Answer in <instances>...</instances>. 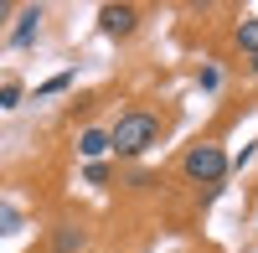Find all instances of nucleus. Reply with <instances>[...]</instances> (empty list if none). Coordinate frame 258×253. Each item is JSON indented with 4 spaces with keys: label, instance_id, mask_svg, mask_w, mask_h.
<instances>
[{
    "label": "nucleus",
    "instance_id": "f257e3e1",
    "mask_svg": "<svg viewBox=\"0 0 258 253\" xmlns=\"http://www.w3.org/2000/svg\"><path fill=\"white\" fill-rule=\"evenodd\" d=\"M160 140V119L155 114H145V109H129V114H119V124L109 130V150H119V155H145L150 145Z\"/></svg>",
    "mask_w": 258,
    "mask_h": 253
},
{
    "label": "nucleus",
    "instance_id": "f03ea898",
    "mask_svg": "<svg viewBox=\"0 0 258 253\" xmlns=\"http://www.w3.org/2000/svg\"><path fill=\"white\" fill-rule=\"evenodd\" d=\"M181 171H186V181H202V186L222 181V176H227V155H222V145H191L186 160H181Z\"/></svg>",
    "mask_w": 258,
    "mask_h": 253
},
{
    "label": "nucleus",
    "instance_id": "7ed1b4c3",
    "mask_svg": "<svg viewBox=\"0 0 258 253\" xmlns=\"http://www.w3.org/2000/svg\"><path fill=\"white\" fill-rule=\"evenodd\" d=\"M98 26H103V36H129L140 26V11L135 6H103L98 11Z\"/></svg>",
    "mask_w": 258,
    "mask_h": 253
},
{
    "label": "nucleus",
    "instance_id": "20e7f679",
    "mask_svg": "<svg viewBox=\"0 0 258 253\" xmlns=\"http://www.w3.org/2000/svg\"><path fill=\"white\" fill-rule=\"evenodd\" d=\"M41 21H47V11H41V6H26L21 21H16V31H11V41H16V47H31L36 31H41Z\"/></svg>",
    "mask_w": 258,
    "mask_h": 253
},
{
    "label": "nucleus",
    "instance_id": "39448f33",
    "mask_svg": "<svg viewBox=\"0 0 258 253\" xmlns=\"http://www.w3.org/2000/svg\"><path fill=\"white\" fill-rule=\"evenodd\" d=\"M78 155L88 160V165H98L103 155H109V130H83L78 135Z\"/></svg>",
    "mask_w": 258,
    "mask_h": 253
},
{
    "label": "nucleus",
    "instance_id": "423d86ee",
    "mask_svg": "<svg viewBox=\"0 0 258 253\" xmlns=\"http://www.w3.org/2000/svg\"><path fill=\"white\" fill-rule=\"evenodd\" d=\"M83 243H88V238H83V227H73V222H62L52 233V253H78Z\"/></svg>",
    "mask_w": 258,
    "mask_h": 253
},
{
    "label": "nucleus",
    "instance_id": "0eeeda50",
    "mask_svg": "<svg viewBox=\"0 0 258 253\" xmlns=\"http://www.w3.org/2000/svg\"><path fill=\"white\" fill-rule=\"evenodd\" d=\"M238 47L258 57V16H253V21H238Z\"/></svg>",
    "mask_w": 258,
    "mask_h": 253
},
{
    "label": "nucleus",
    "instance_id": "6e6552de",
    "mask_svg": "<svg viewBox=\"0 0 258 253\" xmlns=\"http://www.w3.org/2000/svg\"><path fill=\"white\" fill-rule=\"evenodd\" d=\"M68 88H73V73H57V78H47L36 88V98H52V93H68Z\"/></svg>",
    "mask_w": 258,
    "mask_h": 253
},
{
    "label": "nucleus",
    "instance_id": "1a4fd4ad",
    "mask_svg": "<svg viewBox=\"0 0 258 253\" xmlns=\"http://www.w3.org/2000/svg\"><path fill=\"white\" fill-rule=\"evenodd\" d=\"M21 98H26V88H21V83H6V88H0V109H21Z\"/></svg>",
    "mask_w": 258,
    "mask_h": 253
},
{
    "label": "nucleus",
    "instance_id": "9d476101",
    "mask_svg": "<svg viewBox=\"0 0 258 253\" xmlns=\"http://www.w3.org/2000/svg\"><path fill=\"white\" fill-rule=\"evenodd\" d=\"M6 21H11V6H6V0H0V26H6Z\"/></svg>",
    "mask_w": 258,
    "mask_h": 253
},
{
    "label": "nucleus",
    "instance_id": "9b49d317",
    "mask_svg": "<svg viewBox=\"0 0 258 253\" xmlns=\"http://www.w3.org/2000/svg\"><path fill=\"white\" fill-rule=\"evenodd\" d=\"M253 78H258V57H253Z\"/></svg>",
    "mask_w": 258,
    "mask_h": 253
}]
</instances>
